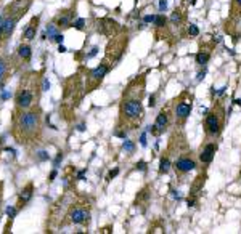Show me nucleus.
I'll return each instance as SVG.
<instances>
[{"label": "nucleus", "mask_w": 241, "mask_h": 234, "mask_svg": "<svg viewBox=\"0 0 241 234\" xmlns=\"http://www.w3.org/2000/svg\"><path fill=\"white\" fill-rule=\"evenodd\" d=\"M40 133V112L37 109H16L13 117V135L18 143L29 144L37 140Z\"/></svg>", "instance_id": "1"}, {"label": "nucleus", "mask_w": 241, "mask_h": 234, "mask_svg": "<svg viewBox=\"0 0 241 234\" xmlns=\"http://www.w3.org/2000/svg\"><path fill=\"white\" fill-rule=\"evenodd\" d=\"M145 111L141 106V98L132 95H124L122 101H121V107H119V127L121 128H138L141 120H143Z\"/></svg>", "instance_id": "2"}, {"label": "nucleus", "mask_w": 241, "mask_h": 234, "mask_svg": "<svg viewBox=\"0 0 241 234\" xmlns=\"http://www.w3.org/2000/svg\"><path fill=\"white\" fill-rule=\"evenodd\" d=\"M42 91V88L39 87V80L36 74H31L27 79H24L21 82V85L16 91L15 96V103H16V109H23V111H27V109H32L36 100L39 98V93Z\"/></svg>", "instance_id": "3"}, {"label": "nucleus", "mask_w": 241, "mask_h": 234, "mask_svg": "<svg viewBox=\"0 0 241 234\" xmlns=\"http://www.w3.org/2000/svg\"><path fill=\"white\" fill-rule=\"evenodd\" d=\"M225 125V109L220 103H216L204 117V133L209 141H216Z\"/></svg>", "instance_id": "4"}, {"label": "nucleus", "mask_w": 241, "mask_h": 234, "mask_svg": "<svg viewBox=\"0 0 241 234\" xmlns=\"http://www.w3.org/2000/svg\"><path fill=\"white\" fill-rule=\"evenodd\" d=\"M172 112V119L177 128H182L183 123L187 122V119L190 117L191 107H193V95L190 91H182L175 100H172L169 103Z\"/></svg>", "instance_id": "5"}, {"label": "nucleus", "mask_w": 241, "mask_h": 234, "mask_svg": "<svg viewBox=\"0 0 241 234\" xmlns=\"http://www.w3.org/2000/svg\"><path fill=\"white\" fill-rule=\"evenodd\" d=\"M125 47H127V34H121L119 37H114L106 48V58L105 60L114 66V63H118L121 60L122 53L125 51Z\"/></svg>", "instance_id": "6"}, {"label": "nucleus", "mask_w": 241, "mask_h": 234, "mask_svg": "<svg viewBox=\"0 0 241 234\" xmlns=\"http://www.w3.org/2000/svg\"><path fill=\"white\" fill-rule=\"evenodd\" d=\"M196 169V160L193 159L191 156V151L190 149H185L177 156L175 162H174V170H175V175L177 176H183L190 173L191 170Z\"/></svg>", "instance_id": "7"}, {"label": "nucleus", "mask_w": 241, "mask_h": 234, "mask_svg": "<svg viewBox=\"0 0 241 234\" xmlns=\"http://www.w3.org/2000/svg\"><path fill=\"white\" fill-rule=\"evenodd\" d=\"M112 64L108 63L106 60L101 61L100 66H96L95 69H92L89 74H87V91H93L98 85L101 84V80L105 79V75L111 71Z\"/></svg>", "instance_id": "8"}, {"label": "nucleus", "mask_w": 241, "mask_h": 234, "mask_svg": "<svg viewBox=\"0 0 241 234\" xmlns=\"http://www.w3.org/2000/svg\"><path fill=\"white\" fill-rule=\"evenodd\" d=\"M171 123H172V112H171V107H162L158 117H156V122H154V125L148 128V132L151 135H156V136H159L162 135L169 127H171Z\"/></svg>", "instance_id": "9"}, {"label": "nucleus", "mask_w": 241, "mask_h": 234, "mask_svg": "<svg viewBox=\"0 0 241 234\" xmlns=\"http://www.w3.org/2000/svg\"><path fill=\"white\" fill-rule=\"evenodd\" d=\"M216 151H217V144L216 141H209L206 143L203 148H201V153H200V162L207 167V165L214 160V156H216Z\"/></svg>", "instance_id": "10"}, {"label": "nucleus", "mask_w": 241, "mask_h": 234, "mask_svg": "<svg viewBox=\"0 0 241 234\" xmlns=\"http://www.w3.org/2000/svg\"><path fill=\"white\" fill-rule=\"evenodd\" d=\"M69 216H71V221H73V223L82 225V223H87L89 221L90 213H89V210H85L84 207H80V205H76V207L71 209Z\"/></svg>", "instance_id": "11"}, {"label": "nucleus", "mask_w": 241, "mask_h": 234, "mask_svg": "<svg viewBox=\"0 0 241 234\" xmlns=\"http://www.w3.org/2000/svg\"><path fill=\"white\" fill-rule=\"evenodd\" d=\"M32 191H34L32 183H27V185L19 191V196H18V207H23V205H26L27 202L31 200V197H32Z\"/></svg>", "instance_id": "12"}, {"label": "nucleus", "mask_w": 241, "mask_h": 234, "mask_svg": "<svg viewBox=\"0 0 241 234\" xmlns=\"http://www.w3.org/2000/svg\"><path fill=\"white\" fill-rule=\"evenodd\" d=\"M39 16H34L32 19H31V23L27 24V27L24 29V32H23V39L26 40V42H31L32 39H36V31H37V24H39Z\"/></svg>", "instance_id": "13"}, {"label": "nucleus", "mask_w": 241, "mask_h": 234, "mask_svg": "<svg viewBox=\"0 0 241 234\" xmlns=\"http://www.w3.org/2000/svg\"><path fill=\"white\" fill-rule=\"evenodd\" d=\"M227 23H241V0H232L230 21H227Z\"/></svg>", "instance_id": "14"}, {"label": "nucleus", "mask_w": 241, "mask_h": 234, "mask_svg": "<svg viewBox=\"0 0 241 234\" xmlns=\"http://www.w3.org/2000/svg\"><path fill=\"white\" fill-rule=\"evenodd\" d=\"M18 15L16 16H13V15H10L8 18H5L3 19V23H2V27H3V34L8 37L11 32H13V29H15V24H16V21H18Z\"/></svg>", "instance_id": "15"}, {"label": "nucleus", "mask_w": 241, "mask_h": 234, "mask_svg": "<svg viewBox=\"0 0 241 234\" xmlns=\"http://www.w3.org/2000/svg\"><path fill=\"white\" fill-rule=\"evenodd\" d=\"M73 13L71 11H63L61 15L56 18V26L58 27H69L71 26V21H73Z\"/></svg>", "instance_id": "16"}, {"label": "nucleus", "mask_w": 241, "mask_h": 234, "mask_svg": "<svg viewBox=\"0 0 241 234\" xmlns=\"http://www.w3.org/2000/svg\"><path fill=\"white\" fill-rule=\"evenodd\" d=\"M196 64H200V66H204V64H207V61L211 60V50H207V48H201L200 51L196 53Z\"/></svg>", "instance_id": "17"}, {"label": "nucleus", "mask_w": 241, "mask_h": 234, "mask_svg": "<svg viewBox=\"0 0 241 234\" xmlns=\"http://www.w3.org/2000/svg\"><path fill=\"white\" fill-rule=\"evenodd\" d=\"M18 55H19V58L23 61H29L31 56H32V51H31V47L27 45V44H23L18 47Z\"/></svg>", "instance_id": "18"}, {"label": "nucleus", "mask_w": 241, "mask_h": 234, "mask_svg": "<svg viewBox=\"0 0 241 234\" xmlns=\"http://www.w3.org/2000/svg\"><path fill=\"white\" fill-rule=\"evenodd\" d=\"M169 169H171V157H169V154H166L161 157V162H159V173L166 175L169 172Z\"/></svg>", "instance_id": "19"}, {"label": "nucleus", "mask_w": 241, "mask_h": 234, "mask_svg": "<svg viewBox=\"0 0 241 234\" xmlns=\"http://www.w3.org/2000/svg\"><path fill=\"white\" fill-rule=\"evenodd\" d=\"M183 19H185V13H182L180 8H175L174 13H172V16H171V21L174 26H180L183 23Z\"/></svg>", "instance_id": "20"}, {"label": "nucleus", "mask_w": 241, "mask_h": 234, "mask_svg": "<svg viewBox=\"0 0 241 234\" xmlns=\"http://www.w3.org/2000/svg\"><path fill=\"white\" fill-rule=\"evenodd\" d=\"M166 23H167V19H166L164 15H156V18H154V26L158 27V29H162V27H166Z\"/></svg>", "instance_id": "21"}, {"label": "nucleus", "mask_w": 241, "mask_h": 234, "mask_svg": "<svg viewBox=\"0 0 241 234\" xmlns=\"http://www.w3.org/2000/svg\"><path fill=\"white\" fill-rule=\"evenodd\" d=\"M198 34H200V29L196 27V24H188V35L196 37Z\"/></svg>", "instance_id": "22"}, {"label": "nucleus", "mask_w": 241, "mask_h": 234, "mask_svg": "<svg viewBox=\"0 0 241 234\" xmlns=\"http://www.w3.org/2000/svg\"><path fill=\"white\" fill-rule=\"evenodd\" d=\"M5 71H7V61H5V58L0 56V80H2V77H3Z\"/></svg>", "instance_id": "23"}, {"label": "nucleus", "mask_w": 241, "mask_h": 234, "mask_svg": "<svg viewBox=\"0 0 241 234\" xmlns=\"http://www.w3.org/2000/svg\"><path fill=\"white\" fill-rule=\"evenodd\" d=\"M56 27H58V26H56V24H50V26L47 27V34H48L50 37L56 35Z\"/></svg>", "instance_id": "24"}, {"label": "nucleus", "mask_w": 241, "mask_h": 234, "mask_svg": "<svg viewBox=\"0 0 241 234\" xmlns=\"http://www.w3.org/2000/svg\"><path fill=\"white\" fill-rule=\"evenodd\" d=\"M16 212H18V209H16V207H8V209H7V215H8L10 218H15Z\"/></svg>", "instance_id": "25"}, {"label": "nucleus", "mask_w": 241, "mask_h": 234, "mask_svg": "<svg viewBox=\"0 0 241 234\" xmlns=\"http://www.w3.org/2000/svg\"><path fill=\"white\" fill-rule=\"evenodd\" d=\"M84 24H85V19H82V18H79L76 23H74V26H76V29H84Z\"/></svg>", "instance_id": "26"}, {"label": "nucleus", "mask_w": 241, "mask_h": 234, "mask_svg": "<svg viewBox=\"0 0 241 234\" xmlns=\"http://www.w3.org/2000/svg\"><path fill=\"white\" fill-rule=\"evenodd\" d=\"M52 39H53V42H56V44H61V42H63V34H56V35H53Z\"/></svg>", "instance_id": "27"}, {"label": "nucleus", "mask_w": 241, "mask_h": 234, "mask_svg": "<svg viewBox=\"0 0 241 234\" xmlns=\"http://www.w3.org/2000/svg\"><path fill=\"white\" fill-rule=\"evenodd\" d=\"M124 149H127V151H130V153H132V151H134V143L132 141H125L124 143Z\"/></svg>", "instance_id": "28"}, {"label": "nucleus", "mask_w": 241, "mask_h": 234, "mask_svg": "<svg viewBox=\"0 0 241 234\" xmlns=\"http://www.w3.org/2000/svg\"><path fill=\"white\" fill-rule=\"evenodd\" d=\"M39 159L40 160H48V156H47L45 151H40V153H39Z\"/></svg>", "instance_id": "29"}, {"label": "nucleus", "mask_w": 241, "mask_h": 234, "mask_svg": "<svg viewBox=\"0 0 241 234\" xmlns=\"http://www.w3.org/2000/svg\"><path fill=\"white\" fill-rule=\"evenodd\" d=\"M118 173H119V169H114V170H111V172H109V175H108V180H111V178H112V176H116Z\"/></svg>", "instance_id": "30"}, {"label": "nucleus", "mask_w": 241, "mask_h": 234, "mask_svg": "<svg viewBox=\"0 0 241 234\" xmlns=\"http://www.w3.org/2000/svg\"><path fill=\"white\" fill-rule=\"evenodd\" d=\"M61 159H63V153H58V156H56V159H55V167H58V164H60Z\"/></svg>", "instance_id": "31"}, {"label": "nucleus", "mask_w": 241, "mask_h": 234, "mask_svg": "<svg viewBox=\"0 0 241 234\" xmlns=\"http://www.w3.org/2000/svg\"><path fill=\"white\" fill-rule=\"evenodd\" d=\"M50 88V84H48V80L47 79H44V87H42V91H47Z\"/></svg>", "instance_id": "32"}, {"label": "nucleus", "mask_w": 241, "mask_h": 234, "mask_svg": "<svg viewBox=\"0 0 241 234\" xmlns=\"http://www.w3.org/2000/svg\"><path fill=\"white\" fill-rule=\"evenodd\" d=\"M166 7H167V0H161V3H159V10L162 11V10H166Z\"/></svg>", "instance_id": "33"}, {"label": "nucleus", "mask_w": 241, "mask_h": 234, "mask_svg": "<svg viewBox=\"0 0 241 234\" xmlns=\"http://www.w3.org/2000/svg\"><path fill=\"white\" fill-rule=\"evenodd\" d=\"M137 169H140V170H145V169H146V164H145V162H140V164H137Z\"/></svg>", "instance_id": "34"}, {"label": "nucleus", "mask_w": 241, "mask_h": 234, "mask_svg": "<svg viewBox=\"0 0 241 234\" xmlns=\"http://www.w3.org/2000/svg\"><path fill=\"white\" fill-rule=\"evenodd\" d=\"M154 18H156V16H153V15H151V16H145V21H146V23H154Z\"/></svg>", "instance_id": "35"}, {"label": "nucleus", "mask_w": 241, "mask_h": 234, "mask_svg": "<svg viewBox=\"0 0 241 234\" xmlns=\"http://www.w3.org/2000/svg\"><path fill=\"white\" fill-rule=\"evenodd\" d=\"M146 138H145V135H141V138H140V143H141V146H146V141H145Z\"/></svg>", "instance_id": "36"}, {"label": "nucleus", "mask_w": 241, "mask_h": 234, "mask_svg": "<svg viewBox=\"0 0 241 234\" xmlns=\"http://www.w3.org/2000/svg\"><path fill=\"white\" fill-rule=\"evenodd\" d=\"M148 104H150L151 107L154 106V95H153V96H150V103H148Z\"/></svg>", "instance_id": "37"}, {"label": "nucleus", "mask_w": 241, "mask_h": 234, "mask_svg": "<svg viewBox=\"0 0 241 234\" xmlns=\"http://www.w3.org/2000/svg\"><path fill=\"white\" fill-rule=\"evenodd\" d=\"M204 75H206V71L200 72V75H198V80H201V79H204Z\"/></svg>", "instance_id": "38"}, {"label": "nucleus", "mask_w": 241, "mask_h": 234, "mask_svg": "<svg viewBox=\"0 0 241 234\" xmlns=\"http://www.w3.org/2000/svg\"><path fill=\"white\" fill-rule=\"evenodd\" d=\"M55 176H56V170H53V172L50 173V180H55Z\"/></svg>", "instance_id": "39"}, {"label": "nucleus", "mask_w": 241, "mask_h": 234, "mask_svg": "<svg viewBox=\"0 0 241 234\" xmlns=\"http://www.w3.org/2000/svg\"><path fill=\"white\" fill-rule=\"evenodd\" d=\"M183 2H185V3H190V5H193V3H194V0H183Z\"/></svg>", "instance_id": "40"}, {"label": "nucleus", "mask_w": 241, "mask_h": 234, "mask_svg": "<svg viewBox=\"0 0 241 234\" xmlns=\"http://www.w3.org/2000/svg\"><path fill=\"white\" fill-rule=\"evenodd\" d=\"M58 51H61V53H63V51H66V48H64L63 45H60V48H58Z\"/></svg>", "instance_id": "41"}, {"label": "nucleus", "mask_w": 241, "mask_h": 234, "mask_svg": "<svg viewBox=\"0 0 241 234\" xmlns=\"http://www.w3.org/2000/svg\"><path fill=\"white\" fill-rule=\"evenodd\" d=\"M2 34H3V27H2V24H0V37H2Z\"/></svg>", "instance_id": "42"}, {"label": "nucleus", "mask_w": 241, "mask_h": 234, "mask_svg": "<svg viewBox=\"0 0 241 234\" xmlns=\"http://www.w3.org/2000/svg\"><path fill=\"white\" fill-rule=\"evenodd\" d=\"M0 205H2V188H0Z\"/></svg>", "instance_id": "43"}, {"label": "nucleus", "mask_w": 241, "mask_h": 234, "mask_svg": "<svg viewBox=\"0 0 241 234\" xmlns=\"http://www.w3.org/2000/svg\"><path fill=\"white\" fill-rule=\"evenodd\" d=\"M235 103H236V104H238V106H241V100H236V101H235Z\"/></svg>", "instance_id": "44"}, {"label": "nucleus", "mask_w": 241, "mask_h": 234, "mask_svg": "<svg viewBox=\"0 0 241 234\" xmlns=\"http://www.w3.org/2000/svg\"><path fill=\"white\" fill-rule=\"evenodd\" d=\"M2 23H3V21H2V16H0V24H2Z\"/></svg>", "instance_id": "45"}, {"label": "nucleus", "mask_w": 241, "mask_h": 234, "mask_svg": "<svg viewBox=\"0 0 241 234\" xmlns=\"http://www.w3.org/2000/svg\"><path fill=\"white\" fill-rule=\"evenodd\" d=\"M239 180H241V173H239Z\"/></svg>", "instance_id": "46"}]
</instances>
